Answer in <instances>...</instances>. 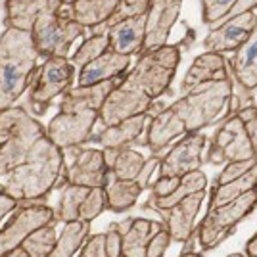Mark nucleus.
Returning a JSON list of instances; mask_svg holds the SVG:
<instances>
[{
  "instance_id": "obj_1",
  "label": "nucleus",
  "mask_w": 257,
  "mask_h": 257,
  "mask_svg": "<svg viewBox=\"0 0 257 257\" xmlns=\"http://www.w3.org/2000/svg\"><path fill=\"white\" fill-rule=\"evenodd\" d=\"M64 161V150L44 135L22 165L0 177V190L18 200L20 205L35 204L58 184Z\"/></svg>"
},
{
  "instance_id": "obj_2",
  "label": "nucleus",
  "mask_w": 257,
  "mask_h": 257,
  "mask_svg": "<svg viewBox=\"0 0 257 257\" xmlns=\"http://www.w3.org/2000/svg\"><path fill=\"white\" fill-rule=\"evenodd\" d=\"M39 52L29 31L6 27L0 35V111L16 102L37 73Z\"/></svg>"
},
{
  "instance_id": "obj_3",
  "label": "nucleus",
  "mask_w": 257,
  "mask_h": 257,
  "mask_svg": "<svg viewBox=\"0 0 257 257\" xmlns=\"http://www.w3.org/2000/svg\"><path fill=\"white\" fill-rule=\"evenodd\" d=\"M44 135L46 127L23 107L12 106L0 111V177L22 165Z\"/></svg>"
},
{
  "instance_id": "obj_4",
  "label": "nucleus",
  "mask_w": 257,
  "mask_h": 257,
  "mask_svg": "<svg viewBox=\"0 0 257 257\" xmlns=\"http://www.w3.org/2000/svg\"><path fill=\"white\" fill-rule=\"evenodd\" d=\"M232 98V81L230 77L223 81H207L194 86L177 102H173V111L182 119L186 133H200L211 125L225 111L226 104Z\"/></svg>"
},
{
  "instance_id": "obj_5",
  "label": "nucleus",
  "mask_w": 257,
  "mask_h": 257,
  "mask_svg": "<svg viewBox=\"0 0 257 257\" xmlns=\"http://www.w3.org/2000/svg\"><path fill=\"white\" fill-rule=\"evenodd\" d=\"M179 62H181V48L175 44H165L160 48L142 52L133 71L125 77L123 85L139 88L152 100H158L171 86Z\"/></svg>"
},
{
  "instance_id": "obj_6",
  "label": "nucleus",
  "mask_w": 257,
  "mask_h": 257,
  "mask_svg": "<svg viewBox=\"0 0 257 257\" xmlns=\"http://www.w3.org/2000/svg\"><path fill=\"white\" fill-rule=\"evenodd\" d=\"M257 207V188L249 190L247 194L236 198L232 202L219 207L207 209V215L200 223L198 228V242L200 246L207 249L217 247L226 236L234 230V226L244 221L247 215Z\"/></svg>"
},
{
  "instance_id": "obj_7",
  "label": "nucleus",
  "mask_w": 257,
  "mask_h": 257,
  "mask_svg": "<svg viewBox=\"0 0 257 257\" xmlns=\"http://www.w3.org/2000/svg\"><path fill=\"white\" fill-rule=\"evenodd\" d=\"M86 27L65 18L64 14H44L31 29V37L39 58H67L71 44L85 37Z\"/></svg>"
},
{
  "instance_id": "obj_8",
  "label": "nucleus",
  "mask_w": 257,
  "mask_h": 257,
  "mask_svg": "<svg viewBox=\"0 0 257 257\" xmlns=\"http://www.w3.org/2000/svg\"><path fill=\"white\" fill-rule=\"evenodd\" d=\"M75 79V65L67 58H48L39 67L33 81L29 106L37 115H43L54 98L65 94Z\"/></svg>"
},
{
  "instance_id": "obj_9",
  "label": "nucleus",
  "mask_w": 257,
  "mask_h": 257,
  "mask_svg": "<svg viewBox=\"0 0 257 257\" xmlns=\"http://www.w3.org/2000/svg\"><path fill=\"white\" fill-rule=\"evenodd\" d=\"M255 156L257 154L244 128V123L238 117V113H234L217 128L207 152V161L213 165H221L230 161L255 160Z\"/></svg>"
},
{
  "instance_id": "obj_10",
  "label": "nucleus",
  "mask_w": 257,
  "mask_h": 257,
  "mask_svg": "<svg viewBox=\"0 0 257 257\" xmlns=\"http://www.w3.org/2000/svg\"><path fill=\"white\" fill-rule=\"evenodd\" d=\"M50 223H56L54 209L50 205L37 204V202L23 205L22 209L16 211L8 225L0 228V257H6L14 249H18L33 230Z\"/></svg>"
},
{
  "instance_id": "obj_11",
  "label": "nucleus",
  "mask_w": 257,
  "mask_h": 257,
  "mask_svg": "<svg viewBox=\"0 0 257 257\" xmlns=\"http://www.w3.org/2000/svg\"><path fill=\"white\" fill-rule=\"evenodd\" d=\"M152 104V98L146 96L142 90L133 88L123 83H117L113 90L107 94L106 102L102 104L98 111V121L102 127H113L128 117H135L140 113H146L148 106Z\"/></svg>"
},
{
  "instance_id": "obj_12",
  "label": "nucleus",
  "mask_w": 257,
  "mask_h": 257,
  "mask_svg": "<svg viewBox=\"0 0 257 257\" xmlns=\"http://www.w3.org/2000/svg\"><path fill=\"white\" fill-rule=\"evenodd\" d=\"M98 123V111H79V113H58L50 119L46 127V137L62 150L77 148L90 139Z\"/></svg>"
},
{
  "instance_id": "obj_13",
  "label": "nucleus",
  "mask_w": 257,
  "mask_h": 257,
  "mask_svg": "<svg viewBox=\"0 0 257 257\" xmlns=\"http://www.w3.org/2000/svg\"><path fill=\"white\" fill-rule=\"evenodd\" d=\"M205 135L188 133L173 146L160 163V177H184L202 167V154L205 150Z\"/></svg>"
},
{
  "instance_id": "obj_14",
  "label": "nucleus",
  "mask_w": 257,
  "mask_h": 257,
  "mask_svg": "<svg viewBox=\"0 0 257 257\" xmlns=\"http://www.w3.org/2000/svg\"><path fill=\"white\" fill-rule=\"evenodd\" d=\"M257 16L253 10L242 12L232 18H225V23L215 27L205 37L204 48L207 52H236L246 43L247 35L255 27Z\"/></svg>"
},
{
  "instance_id": "obj_15",
  "label": "nucleus",
  "mask_w": 257,
  "mask_h": 257,
  "mask_svg": "<svg viewBox=\"0 0 257 257\" xmlns=\"http://www.w3.org/2000/svg\"><path fill=\"white\" fill-rule=\"evenodd\" d=\"M182 0H150L146 10V37L142 52L167 44L169 33L179 18ZM140 52V54H142Z\"/></svg>"
},
{
  "instance_id": "obj_16",
  "label": "nucleus",
  "mask_w": 257,
  "mask_h": 257,
  "mask_svg": "<svg viewBox=\"0 0 257 257\" xmlns=\"http://www.w3.org/2000/svg\"><path fill=\"white\" fill-rule=\"evenodd\" d=\"M107 165L104 152L96 148H83L75 154L73 163L65 169L64 179L69 184L88 186V188H104L107 177Z\"/></svg>"
},
{
  "instance_id": "obj_17",
  "label": "nucleus",
  "mask_w": 257,
  "mask_h": 257,
  "mask_svg": "<svg viewBox=\"0 0 257 257\" xmlns=\"http://www.w3.org/2000/svg\"><path fill=\"white\" fill-rule=\"evenodd\" d=\"M62 0H6L4 2V23L6 27L31 33L35 22L44 14H58Z\"/></svg>"
},
{
  "instance_id": "obj_18",
  "label": "nucleus",
  "mask_w": 257,
  "mask_h": 257,
  "mask_svg": "<svg viewBox=\"0 0 257 257\" xmlns=\"http://www.w3.org/2000/svg\"><path fill=\"white\" fill-rule=\"evenodd\" d=\"M205 200V190L186 196L179 204L161 211L165 213V226L175 242H186L194 232V223L200 213V207Z\"/></svg>"
},
{
  "instance_id": "obj_19",
  "label": "nucleus",
  "mask_w": 257,
  "mask_h": 257,
  "mask_svg": "<svg viewBox=\"0 0 257 257\" xmlns=\"http://www.w3.org/2000/svg\"><path fill=\"white\" fill-rule=\"evenodd\" d=\"M115 228L121 232V257H146L150 240L165 228V223L137 217L125 225H115Z\"/></svg>"
},
{
  "instance_id": "obj_20",
  "label": "nucleus",
  "mask_w": 257,
  "mask_h": 257,
  "mask_svg": "<svg viewBox=\"0 0 257 257\" xmlns=\"http://www.w3.org/2000/svg\"><path fill=\"white\" fill-rule=\"evenodd\" d=\"M109 37V50L123 56L142 52V44L146 37V12L127 18L123 22L115 23L106 33Z\"/></svg>"
},
{
  "instance_id": "obj_21",
  "label": "nucleus",
  "mask_w": 257,
  "mask_h": 257,
  "mask_svg": "<svg viewBox=\"0 0 257 257\" xmlns=\"http://www.w3.org/2000/svg\"><path fill=\"white\" fill-rule=\"evenodd\" d=\"M117 85L115 81H104L96 85L75 86L69 88L62 98L60 111L62 113H79V111H100L102 104L106 102L107 94Z\"/></svg>"
},
{
  "instance_id": "obj_22",
  "label": "nucleus",
  "mask_w": 257,
  "mask_h": 257,
  "mask_svg": "<svg viewBox=\"0 0 257 257\" xmlns=\"http://www.w3.org/2000/svg\"><path fill=\"white\" fill-rule=\"evenodd\" d=\"M128 64H131V56L106 50L104 54H100L96 60L81 67L77 83L79 86H86L104 83V81H115L119 75H123L127 71Z\"/></svg>"
},
{
  "instance_id": "obj_23",
  "label": "nucleus",
  "mask_w": 257,
  "mask_h": 257,
  "mask_svg": "<svg viewBox=\"0 0 257 257\" xmlns=\"http://www.w3.org/2000/svg\"><path fill=\"white\" fill-rule=\"evenodd\" d=\"M186 133L182 119L173 111V107H165L158 115L150 117L146 125V146L154 154H160L167 148L175 139H179Z\"/></svg>"
},
{
  "instance_id": "obj_24",
  "label": "nucleus",
  "mask_w": 257,
  "mask_h": 257,
  "mask_svg": "<svg viewBox=\"0 0 257 257\" xmlns=\"http://www.w3.org/2000/svg\"><path fill=\"white\" fill-rule=\"evenodd\" d=\"M223 79H228V67H226L225 56L219 52H204L194 60L190 69L186 71V75L182 79L181 92L186 94L194 86L202 85V83L223 81Z\"/></svg>"
},
{
  "instance_id": "obj_25",
  "label": "nucleus",
  "mask_w": 257,
  "mask_h": 257,
  "mask_svg": "<svg viewBox=\"0 0 257 257\" xmlns=\"http://www.w3.org/2000/svg\"><path fill=\"white\" fill-rule=\"evenodd\" d=\"M117 6L119 0H75L69 6H62L60 14L81 23L83 27L94 29L106 23L113 16V12L117 10Z\"/></svg>"
},
{
  "instance_id": "obj_26",
  "label": "nucleus",
  "mask_w": 257,
  "mask_h": 257,
  "mask_svg": "<svg viewBox=\"0 0 257 257\" xmlns=\"http://www.w3.org/2000/svg\"><path fill=\"white\" fill-rule=\"evenodd\" d=\"M228 69L244 88L251 90L257 86V23L247 35L246 43L234 52Z\"/></svg>"
},
{
  "instance_id": "obj_27",
  "label": "nucleus",
  "mask_w": 257,
  "mask_h": 257,
  "mask_svg": "<svg viewBox=\"0 0 257 257\" xmlns=\"http://www.w3.org/2000/svg\"><path fill=\"white\" fill-rule=\"evenodd\" d=\"M150 121V115L148 113H140V115H135V117H128L125 121H121L113 127H106L100 137L96 139L98 144H102L104 148H127V144L135 142L140 135L144 133V128Z\"/></svg>"
},
{
  "instance_id": "obj_28",
  "label": "nucleus",
  "mask_w": 257,
  "mask_h": 257,
  "mask_svg": "<svg viewBox=\"0 0 257 257\" xmlns=\"http://www.w3.org/2000/svg\"><path fill=\"white\" fill-rule=\"evenodd\" d=\"M104 194H106L107 209L121 213L137 204V200L142 194V188L137 184V181H121L113 175V171H107L106 182H104Z\"/></svg>"
},
{
  "instance_id": "obj_29",
  "label": "nucleus",
  "mask_w": 257,
  "mask_h": 257,
  "mask_svg": "<svg viewBox=\"0 0 257 257\" xmlns=\"http://www.w3.org/2000/svg\"><path fill=\"white\" fill-rule=\"evenodd\" d=\"M205 186H207V177L198 169V171H192L188 173V175H184V177H181V184L169 196H165V198L150 196L148 202H146V207L148 209H156V211H165V209L173 207L175 204H179L181 200H184L186 196L200 192V190H205Z\"/></svg>"
},
{
  "instance_id": "obj_30",
  "label": "nucleus",
  "mask_w": 257,
  "mask_h": 257,
  "mask_svg": "<svg viewBox=\"0 0 257 257\" xmlns=\"http://www.w3.org/2000/svg\"><path fill=\"white\" fill-rule=\"evenodd\" d=\"M88 232H90V223L88 221L65 223L64 230L58 236V240H56L48 257H73L86 242Z\"/></svg>"
},
{
  "instance_id": "obj_31",
  "label": "nucleus",
  "mask_w": 257,
  "mask_h": 257,
  "mask_svg": "<svg viewBox=\"0 0 257 257\" xmlns=\"http://www.w3.org/2000/svg\"><path fill=\"white\" fill-rule=\"evenodd\" d=\"M88 192H90L88 186H79V184L65 182L62 194H60V202L54 209V221L56 223L79 221V211H81V205L88 196Z\"/></svg>"
},
{
  "instance_id": "obj_32",
  "label": "nucleus",
  "mask_w": 257,
  "mask_h": 257,
  "mask_svg": "<svg viewBox=\"0 0 257 257\" xmlns=\"http://www.w3.org/2000/svg\"><path fill=\"white\" fill-rule=\"evenodd\" d=\"M253 188H257V163L246 175H242L240 179L226 182V184H215L213 196H211V202H209L207 209L228 204V202H232L236 198L244 196V194H247L249 190H253Z\"/></svg>"
},
{
  "instance_id": "obj_33",
  "label": "nucleus",
  "mask_w": 257,
  "mask_h": 257,
  "mask_svg": "<svg viewBox=\"0 0 257 257\" xmlns=\"http://www.w3.org/2000/svg\"><path fill=\"white\" fill-rule=\"evenodd\" d=\"M58 236H56V223L44 225L37 230H33L22 242V249L29 257H48L52 251L54 244H56Z\"/></svg>"
},
{
  "instance_id": "obj_34",
  "label": "nucleus",
  "mask_w": 257,
  "mask_h": 257,
  "mask_svg": "<svg viewBox=\"0 0 257 257\" xmlns=\"http://www.w3.org/2000/svg\"><path fill=\"white\" fill-rule=\"evenodd\" d=\"M144 161L146 160L140 152L131 150V148H121L115 156V163L109 171H113V175L121 181H135L144 167Z\"/></svg>"
},
{
  "instance_id": "obj_35",
  "label": "nucleus",
  "mask_w": 257,
  "mask_h": 257,
  "mask_svg": "<svg viewBox=\"0 0 257 257\" xmlns=\"http://www.w3.org/2000/svg\"><path fill=\"white\" fill-rule=\"evenodd\" d=\"M109 50V37L107 35H90L83 44L77 48V52L71 58V64L77 67H85L92 60H96L100 54Z\"/></svg>"
},
{
  "instance_id": "obj_36",
  "label": "nucleus",
  "mask_w": 257,
  "mask_h": 257,
  "mask_svg": "<svg viewBox=\"0 0 257 257\" xmlns=\"http://www.w3.org/2000/svg\"><path fill=\"white\" fill-rule=\"evenodd\" d=\"M148 2L150 0H119L117 10L113 12V16L107 20L106 23L98 25L92 29V35H106L109 27H113L115 23L123 22L127 18H133V16H139V14H144L148 10Z\"/></svg>"
},
{
  "instance_id": "obj_37",
  "label": "nucleus",
  "mask_w": 257,
  "mask_h": 257,
  "mask_svg": "<svg viewBox=\"0 0 257 257\" xmlns=\"http://www.w3.org/2000/svg\"><path fill=\"white\" fill-rule=\"evenodd\" d=\"M107 209L106 205V194L104 188H90L88 196L85 198V202L81 205L79 211V221H94L98 215H102Z\"/></svg>"
},
{
  "instance_id": "obj_38",
  "label": "nucleus",
  "mask_w": 257,
  "mask_h": 257,
  "mask_svg": "<svg viewBox=\"0 0 257 257\" xmlns=\"http://www.w3.org/2000/svg\"><path fill=\"white\" fill-rule=\"evenodd\" d=\"M236 0H202V20L205 25L225 20Z\"/></svg>"
},
{
  "instance_id": "obj_39",
  "label": "nucleus",
  "mask_w": 257,
  "mask_h": 257,
  "mask_svg": "<svg viewBox=\"0 0 257 257\" xmlns=\"http://www.w3.org/2000/svg\"><path fill=\"white\" fill-rule=\"evenodd\" d=\"M255 163H257V160L230 161V163H226V167L221 171V175L217 177V182H215V184H226V182L240 179V177H242V175H246V173L249 171Z\"/></svg>"
},
{
  "instance_id": "obj_40",
  "label": "nucleus",
  "mask_w": 257,
  "mask_h": 257,
  "mask_svg": "<svg viewBox=\"0 0 257 257\" xmlns=\"http://www.w3.org/2000/svg\"><path fill=\"white\" fill-rule=\"evenodd\" d=\"M79 257H109L106 251V232L88 236L83 247L79 249Z\"/></svg>"
},
{
  "instance_id": "obj_41",
  "label": "nucleus",
  "mask_w": 257,
  "mask_h": 257,
  "mask_svg": "<svg viewBox=\"0 0 257 257\" xmlns=\"http://www.w3.org/2000/svg\"><path fill=\"white\" fill-rule=\"evenodd\" d=\"M238 117L242 119L247 137L251 140V146H253V150H255V154H257V107L253 106V104L242 107V109L238 111Z\"/></svg>"
},
{
  "instance_id": "obj_42",
  "label": "nucleus",
  "mask_w": 257,
  "mask_h": 257,
  "mask_svg": "<svg viewBox=\"0 0 257 257\" xmlns=\"http://www.w3.org/2000/svg\"><path fill=\"white\" fill-rule=\"evenodd\" d=\"M171 242L173 240H171L169 230H167V226H165V228H161L160 232H158V234H154V238L150 240L148 249H146V257H163Z\"/></svg>"
},
{
  "instance_id": "obj_43",
  "label": "nucleus",
  "mask_w": 257,
  "mask_h": 257,
  "mask_svg": "<svg viewBox=\"0 0 257 257\" xmlns=\"http://www.w3.org/2000/svg\"><path fill=\"white\" fill-rule=\"evenodd\" d=\"M181 184V177H160L158 181L152 184V196L156 198H165L177 190Z\"/></svg>"
},
{
  "instance_id": "obj_44",
  "label": "nucleus",
  "mask_w": 257,
  "mask_h": 257,
  "mask_svg": "<svg viewBox=\"0 0 257 257\" xmlns=\"http://www.w3.org/2000/svg\"><path fill=\"white\" fill-rule=\"evenodd\" d=\"M160 163H161V158H158V154H154L150 160H146L144 161V167H142V171L139 173V177L135 179L137 181V184H139L140 188L144 190L146 186H148V182H150V177H152V173L156 171L158 167H160Z\"/></svg>"
},
{
  "instance_id": "obj_45",
  "label": "nucleus",
  "mask_w": 257,
  "mask_h": 257,
  "mask_svg": "<svg viewBox=\"0 0 257 257\" xmlns=\"http://www.w3.org/2000/svg\"><path fill=\"white\" fill-rule=\"evenodd\" d=\"M106 251L109 257H121V232L115 225H109V230L106 232Z\"/></svg>"
},
{
  "instance_id": "obj_46",
  "label": "nucleus",
  "mask_w": 257,
  "mask_h": 257,
  "mask_svg": "<svg viewBox=\"0 0 257 257\" xmlns=\"http://www.w3.org/2000/svg\"><path fill=\"white\" fill-rule=\"evenodd\" d=\"M18 207H20V202H18V200H14L12 196H8L6 192L0 190V223H2V219H4L6 215L12 213V211H16Z\"/></svg>"
},
{
  "instance_id": "obj_47",
  "label": "nucleus",
  "mask_w": 257,
  "mask_h": 257,
  "mask_svg": "<svg viewBox=\"0 0 257 257\" xmlns=\"http://www.w3.org/2000/svg\"><path fill=\"white\" fill-rule=\"evenodd\" d=\"M257 8V0H236L234 6L230 8V12L226 14V18H232V16H238L242 12H249Z\"/></svg>"
},
{
  "instance_id": "obj_48",
  "label": "nucleus",
  "mask_w": 257,
  "mask_h": 257,
  "mask_svg": "<svg viewBox=\"0 0 257 257\" xmlns=\"http://www.w3.org/2000/svg\"><path fill=\"white\" fill-rule=\"evenodd\" d=\"M246 257H257V232L249 240H247L246 244Z\"/></svg>"
},
{
  "instance_id": "obj_49",
  "label": "nucleus",
  "mask_w": 257,
  "mask_h": 257,
  "mask_svg": "<svg viewBox=\"0 0 257 257\" xmlns=\"http://www.w3.org/2000/svg\"><path fill=\"white\" fill-rule=\"evenodd\" d=\"M6 257H29V255L23 251L22 247H18V249H14V251H12V253H8Z\"/></svg>"
},
{
  "instance_id": "obj_50",
  "label": "nucleus",
  "mask_w": 257,
  "mask_h": 257,
  "mask_svg": "<svg viewBox=\"0 0 257 257\" xmlns=\"http://www.w3.org/2000/svg\"><path fill=\"white\" fill-rule=\"evenodd\" d=\"M179 257H204V255H202V253H196V251H184V253Z\"/></svg>"
},
{
  "instance_id": "obj_51",
  "label": "nucleus",
  "mask_w": 257,
  "mask_h": 257,
  "mask_svg": "<svg viewBox=\"0 0 257 257\" xmlns=\"http://www.w3.org/2000/svg\"><path fill=\"white\" fill-rule=\"evenodd\" d=\"M62 2H64V6H69V4H73L75 0H62Z\"/></svg>"
},
{
  "instance_id": "obj_52",
  "label": "nucleus",
  "mask_w": 257,
  "mask_h": 257,
  "mask_svg": "<svg viewBox=\"0 0 257 257\" xmlns=\"http://www.w3.org/2000/svg\"><path fill=\"white\" fill-rule=\"evenodd\" d=\"M226 257H246L244 253H230V255H226Z\"/></svg>"
},
{
  "instance_id": "obj_53",
  "label": "nucleus",
  "mask_w": 257,
  "mask_h": 257,
  "mask_svg": "<svg viewBox=\"0 0 257 257\" xmlns=\"http://www.w3.org/2000/svg\"><path fill=\"white\" fill-rule=\"evenodd\" d=\"M255 160H257V158H255Z\"/></svg>"
}]
</instances>
